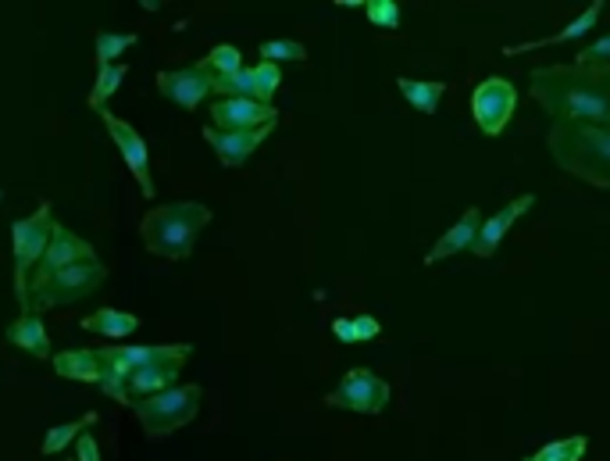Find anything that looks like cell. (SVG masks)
<instances>
[{"instance_id": "4fadbf2b", "label": "cell", "mask_w": 610, "mask_h": 461, "mask_svg": "<svg viewBox=\"0 0 610 461\" xmlns=\"http://www.w3.org/2000/svg\"><path fill=\"white\" fill-rule=\"evenodd\" d=\"M276 122H279V111L271 105H257V100L229 97V100H215L211 105V125L225 133L261 130V125H276Z\"/></svg>"}, {"instance_id": "d6986e66", "label": "cell", "mask_w": 610, "mask_h": 461, "mask_svg": "<svg viewBox=\"0 0 610 461\" xmlns=\"http://www.w3.org/2000/svg\"><path fill=\"white\" fill-rule=\"evenodd\" d=\"M50 365H54V373L61 379H72V383H100V357L97 351L89 348H72V351H58L50 354Z\"/></svg>"}, {"instance_id": "ffe728a7", "label": "cell", "mask_w": 610, "mask_h": 461, "mask_svg": "<svg viewBox=\"0 0 610 461\" xmlns=\"http://www.w3.org/2000/svg\"><path fill=\"white\" fill-rule=\"evenodd\" d=\"M8 343H11V348L25 351V354H33V357H50L47 326L40 323V315H33V312L8 326Z\"/></svg>"}, {"instance_id": "484cf974", "label": "cell", "mask_w": 610, "mask_h": 461, "mask_svg": "<svg viewBox=\"0 0 610 461\" xmlns=\"http://www.w3.org/2000/svg\"><path fill=\"white\" fill-rule=\"evenodd\" d=\"M129 69L125 65H108V69H97V80H94V89H89V108L94 111H103V105L119 94V86L125 83Z\"/></svg>"}, {"instance_id": "7a4b0ae2", "label": "cell", "mask_w": 610, "mask_h": 461, "mask_svg": "<svg viewBox=\"0 0 610 461\" xmlns=\"http://www.w3.org/2000/svg\"><path fill=\"white\" fill-rule=\"evenodd\" d=\"M547 147L561 172L596 190H610V125L561 119L550 125Z\"/></svg>"}, {"instance_id": "277c9868", "label": "cell", "mask_w": 610, "mask_h": 461, "mask_svg": "<svg viewBox=\"0 0 610 461\" xmlns=\"http://www.w3.org/2000/svg\"><path fill=\"white\" fill-rule=\"evenodd\" d=\"M200 401H204V390L197 383H183V387H172L164 393L139 397V401H133L129 408L136 412L143 433H147L150 440H161L168 433L190 426L200 412Z\"/></svg>"}, {"instance_id": "44dd1931", "label": "cell", "mask_w": 610, "mask_h": 461, "mask_svg": "<svg viewBox=\"0 0 610 461\" xmlns=\"http://www.w3.org/2000/svg\"><path fill=\"white\" fill-rule=\"evenodd\" d=\"M86 332H100L108 340H125L139 329V318L133 312H119V307H97L94 315H86L80 323Z\"/></svg>"}, {"instance_id": "7c38bea8", "label": "cell", "mask_w": 610, "mask_h": 461, "mask_svg": "<svg viewBox=\"0 0 610 461\" xmlns=\"http://www.w3.org/2000/svg\"><path fill=\"white\" fill-rule=\"evenodd\" d=\"M158 89L161 97H168L183 111H197L215 94V75L204 69V61H197V65H186V69L158 72Z\"/></svg>"}, {"instance_id": "e0dca14e", "label": "cell", "mask_w": 610, "mask_h": 461, "mask_svg": "<svg viewBox=\"0 0 610 461\" xmlns=\"http://www.w3.org/2000/svg\"><path fill=\"white\" fill-rule=\"evenodd\" d=\"M603 15V0H593V4L582 11L578 19H571L564 29H557L553 36H542V40H525V44H511V47H503V54L508 58H517V54H532V50H542V47H557V44H571V40H578V36H586L596 22H600Z\"/></svg>"}, {"instance_id": "ac0fdd59", "label": "cell", "mask_w": 610, "mask_h": 461, "mask_svg": "<svg viewBox=\"0 0 610 461\" xmlns=\"http://www.w3.org/2000/svg\"><path fill=\"white\" fill-rule=\"evenodd\" d=\"M179 373H183V362H154L143 365L129 376V404L139 401V397H154L175 387Z\"/></svg>"}, {"instance_id": "2e32d148", "label": "cell", "mask_w": 610, "mask_h": 461, "mask_svg": "<svg viewBox=\"0 0 610 461\" xmlns=\"http://www.w3.org/2000/svg\"><path fill=\"white\" fill-rule=\"evenodd\" d=\"M483 211L478 208H464V215L457 222H453L443 236L436 240V247L425 254V265H439L443 258H453V254H461V251H468L475 236H478V229H483Z\"/></svg>"}, {"instance_id": "1f68e13d", "label": "cell", "mask_w": 610, "mask_h": 461, "mask_svg": "<svg viewBox=\"0 0 610 461\" xmlns=\"http://www.w3.org/2000/svg\"><path fill=\"white\" fill-rule=\"evenodd\" d=\"M575 65H610V33L593 40L589 47H582L575 54Z\"/></svg>"}, {"instance_id": "52a82bcc", "label": "cell", "mask_w": 610, "mask_h": 461, "mask_svg": "<svg viewBox=\"0 0 610 461\" xmlns=\"http://www.w3.org/2000/svg\"><path fill=\"white\" fill-rule=\"evenodd\" d=\"M389 397V383L379 379L371 368H350V373L340 379V387L332 393H326L329 408H340V412H357V415H379L386 412Z\"/></svg>"}, {"instance_id": "e575fe53", "label": "cell", "mask_w": 610, "mask_h": 461, "mask_svg": "<svg viewBox=\"0 0 610 461\" xmlns=\"http://www.w3.org/2000/svg\"><path fill=\"white\" fill-rule=\"evenodd\" d=\"M332 337L340 340V343H357L354 340V318H332Z\"/></svg>"}, {"instance_id": "7402d4cb", "label": "cell", "mask_w": 610, "mask_h": 461, "mask_svg": "<svg viewBox=\"0 0 610 461\" xmlns=\"http://www.w3.org/2000/svg\"><path fill=\"white\" fill-rule=\"evenodd\" d=\"M97 412H86L83 418H75V422H61V426H50L47 433H44V444H40V454H47V458H54V454H61L64 447L69 444H75L83 437V433L89 429V426H97Z\"/></svg>"}, {"instance_id": "ba28073f", "label": "cell", "mask_w": 610, "mask_h": 461, "mask_svg": "<svg viewBox=\"0 0 610 461\" xmlns=\"http://www.w3.org/2000/svg\"><path fill=\"white\" fill-rule=\"evenodd\" d=\"M514 108H517V89L511 80L489 75V80H483L472 89V114L486 136H500L508 130Z\"/></svg>"}, {"instance_id": "6da1fadb", "label": "cell", "mask_w": 610, "mask_h": 461, "mask_svg": "<svg viewBox=\"0 0 610 461\" xmlns=\"http://www.w3.org/2000/svg\"><path fill=\"white\" fill-rule=\"evenodd\" d=\"M528 97L553 122L610 125V65H539L528 75Z\"/></svg>"}, {"instance_id": "603a6c76", "label": "cell", "mask_w": 610, "mask_h": 461, "mask_svg": "<svg viewBox=\"0 0 610 461\" xmlns=\"http://www.w3.org/2000/svg\"><path fill=\"white\" fill-rule=\"evenodd\" d=\"M396 89L404 94V100L422 114H436L439 100L447 94V83H422V80H407V75H400Z\"/></svg>"}, {"instance_id": "8992f818", "label": "cell", "mask_w": 610, "mask_h": 461, "mask_svg": "<svg viewBox=\"0 0 610 461\" xmlns=\"http://www.w3.org/2000/svg\"><path fill=\"white\" fill-rule=\"evenodd\" d=\"M103 279H108V268L100 265V258H94V262H75V265H69V268H61V272L50 276L47 283H40V287L29 290V307H33V315L50 312V307L80 304L83 298H94Z\"/></svg>"}, {"instance_id": "83f0119b", "label": "cell", "mask_w": 610, "mask_h": 461, "mask_svg": "<svg viewBox=\"0 0 610 461\" xmlns=\"http://www.w3.org/2000/svg\"><path fill=\"white\" fill-rule=\"evenodd\" d=\"M257 54H261V61H271V65H282V61H307V47L296 44V40H265L261 47H257Z\"/></svg>"}, {"instance_id": "5bb4252c", "label": "cell", "mask_w": 610, "mask_h": 461, "mask_svg": "<svg viewBox=\"0 0 610 461\" xmlns=\"http://www.w3.org/2000/svg\"><path fill=\"white\" fill-rule=\"evenodd\" d=\"M271 130H276V125H261V130H246V133H225V130H215V125H204L200 136L225 169H240V165L251 161V154L271 136Z\"/></svg>"}, {"instance_id": "d4e9b609", "label": "cell", "mask_w": 610, "mask_h": 461, "mask_svg": "<svg viewBox=\"0 0 610 461\" xmlns=\"http://www.w3.org/2000/svg\"><path fill=\"white\" fill-rule=\"evenodd\" d=\"M589 451V437H564V440H553V444H542L536 454H525L522 461H582Z\"/></svg>"}, {"instance_id": "5b68a950", "label": "cell", "mask_w": 610, "mask_h": 461, "mask_svg": "<svg viewBox=\"0 0 610 461\" xmlns=\"http://www.w3.org/2000/svg\"><path fill=\"white\" fill-rule=\"evenodd\" d=\"M50 233H54V215L44 201L29 219H19L11 226V247H15V298L22 304V315H29V272L40 265Z\"/></svg>"}, {"instance_id": "8fae6325", "label": "cell", "mask_w": 610, "mask_h": 461, "mask_svg": "<svg viewBox=\"0 0 610 461\" xmlns=\"http://www.w3.org/2000/svg\"><path fill=\"white\" fill-rule=\"evenodd\" d=\"M193 354V343H154V348H97L100 368L119 376H133L136 368L154 362H186Z\"/></svg>"}, {"instance_id": "30bf717a", "label": "cell", "mask_w": 610, "mask_h": 461, "mask_svg": "<svg viewBox=\"0 0 610 461\" xmlns=\"http://www.w3.org/2000/svg\"><path fill=\"white\" fill-rule=\"evenodd\" d=\"M94 258H97L94 243L83 240V236H75L69 226H58V222H54V233H50V243H47L44 258H40V265L33 268L29 290L40 287V283H47V279L58 276L61 268H69V265H75V262H94Z\"/></svg>"}, {"instance_id": "9a60e30c", "label": "cell", "mask_w": 610, "mask_h": 461, "mask_svg": "<svg viewBox=\"0 0 610 461\" xmlns=\"http://www.w3.org/2000/svg\"><path fill=\"white\" fill-rule=\"evenodd\" d=\"M536 208V194H522V197H514L508 208H500L497 215H492V219H486L483 222V229H478V236H475V243H472V251L478 254V258H489L492 251L500 247V240L511 233V226L522 219L525 211H532Z\"/></svg>"}, {"instance_id": "3957f363", "label": "cell", "mask_w": 610, "mask_h": 461, "mask_svg": "<svg viewBox=\"0 0 610 461\" xmlns=\"http://www.w3.org/2000/svg\"><path fill=\"white\" fill-rule=\"evenodd\" d=\"M211 222V208L200 201H175V204H158L143 215L139 236L143 247L158 258L168 262H183L193 254V243H197L200 229Z\"/></svg>"}, {"instance_id": "836d02e7", "label": "cell", "mask_w": 610, "mask_h": 461, "mask_svg": "<svg viewBox=\"0 0 610 461\" xmlns=\"http://www.w3.org/2000/svg\"><path fill=\"white\" fill-rule=\"evenodd\" d=\"M75 461H103L100 458V444H97V437L94 433H83L80 440H75Z\"/></svg>"}, {"instance_id": "cb8c5ba5", "label": "cell", "mask_w": 610, "mask_h": 461, "mask_svg": "<svg viewBox=\"0 0 610 461\" xmlns=\"http://www.w3.org/2000/svg\"><path fill=\"white\" fill-rule=\"evenodd\" d=\"M139 36L136 33H108L100 29L94 33V50H97V69H108V65H119V58L125 50L136 47Z\"/></svg>"}, {"instance_id": "4316f807", "label": "cell", "mask_w": 610, "mask_h": 461, "mask_svg": "<svg viewBox=\"0 0 610 461\" xmlns=\"http://www.w3.org/2000/svg\"><path fill=\"white\" fill-rule=\"evenodd\" d=\"M204 69L215 75V80H225V75H236L243 69V54H240V47H232V44H218L211 54L204 58Z\"/></svg>"}, {"instance_id": "d6a6232c", "label": "cell", "mask_w": 610, "mask_h": 461, "mask_svg": "<svg viewBox=\"0 0 610 461\" xmlns=\"http://www.w3.org/2000/svg\"><path fill=\"white\" fill-rule=\"evenodd\" d=\"M382 332V323L375 315H357L354 318V340L365 343V340H375Z\"/></svg>"}, {"instance_id": "f1b7e54d", "label": "cell", "mask_w": 610, "mask_h": 461, "mask_svg": "<svg viewBox=\"0 0 610 461\" xmlns=\"http://www.w3.org/2000/svg\"><path fill=\"white\" fill-rule=\"evenodd\" d=\"M279 83H282V69L279 65H271V61L254 65V100H257V105H271Z\"/></svg>"}, {"instance_id": "9c48e42d", "label": "cell", "mask_w": 610, "mask_h": 461, "mask_svg": "<svg viewBox=\"0 0 610 461\" xmlns=\"http://www.w3.org/2000/svg\"><path fill=\"white\" fill-rule=\"evenodd\" d=\"M100 122H103V130H108V136L114 139V147H119L122 161L129 165V172H133V179L139 183L143 197L154 201V194H158V190H154V179H150V150H147V139H143L125 119H119V114H111V111H100Z\"/></svg>"}, {"instance_id": "f546056e", "label": "cell", "mask_w": 610, "mask_h": 461, "mask_svg": "<svg viewBox=\"0 0 610 461\" xmlns=\"http://www.w3.org/2000/svg\"><path fill=\"white\" fill-rule=\"evenodd\" d=\"M215 94H222V100L229 97H243L254 100V69H240L236 75H225V80H215Z\"/></svg>"}, {"instance_id": "4dcf8cb0", "label": "cell", "mask_w": 610, "mask_h": 461, "mask_svg": "<svg viewBox=\"0 0 610 461\" xmlns=\"http://www.w3.org/2000/svg\"><path fill=\"white\" fill-rule=\"evenodd\" d=\"M365 15H368L371 25H379V29H400V4L396 0H368Z\"/></svg>"}]
</instances>
